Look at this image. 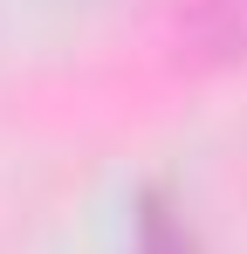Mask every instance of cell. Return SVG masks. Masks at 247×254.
<instances>
[{
  "mask_svg": "<svg viewBox=\"0 0 247 254\" xmlns=\"http://www.w3.org/2000/svg\"><path fill=\"white\" fill-rule=\"evenodd\" d=\"M144 254H185V241L165 227V213L151 206V220H144Z\"/></svg>",
  "mask_w": 247,
  "mask_h": 254,
  "instance_id": "1",
  "label": "cell"
}]
</instances>
